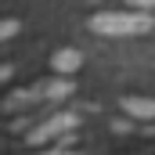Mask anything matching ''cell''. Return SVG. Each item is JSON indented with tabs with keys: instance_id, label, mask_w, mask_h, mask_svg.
<instances>
[{
	"instance_id": "6da1fadb",
	"label": "cell",
	"mask_w": 155,
	"mask_h": 155,
	"mask_svg": "<svg viewBox=\"0 0 155 155\" xmlns=\"http://www.w3.org/2000/svg\"><path fill=\"white\" fill-rule=\"evenodd\" d=\"M90 29L101 36H141L152 29V18L144 11H101L90 18Z\"/></svg>"
},
{
	"instance_id": "7a4b0ae2",
	"label": "cell",
	"mask_w": 155,
	"mask_h": 155,
	"mask_svg": "<svg viewBox=\"0 0 155 155\" xmlns=\"http://www.w3.org/2000/svg\"><path fill=\"white\" fill-rule=\"evenodd\" d=\"M72 130H76V116H72V112H58V116L43 119L25 141H29V144H47V141L69 144V134H72Z\"/></svg>"
},
{
	"instance_id": "3957f363",
	"label": "cell",
	"mask_w": 155,
	"mask_h": 155,
	"mask_svg": "<svg viewBox=\"0 0 155 155\" xmlns=\"http://www.w3.org/2000/svg\"><path fill=\"white\" fill-rule=\"evenodd\" d=\"M123 112L134 119H155V97H123Z\"/></svg>"
},
{
	"instance_id": "277c9868",
	"label": "cell",
	"mask_w": 155,
	"mask_h": 155,
	"mask_svg": "<svg viewBox=\"0 0 155 155\" xmlns=\"http://www.w3.org/2000/svg\"><path fill=\"white\" fill-rule=\"evenodd\" d=\"M51 65H54V72H76L79 65H83V54L79 51H72V47H65V51H58L54 58H51Z\"/></svg>"
},
{
	"instance_id": "5b68a950",
	"label": "cell",
	"mask_w": 155,
	"mask_h": 155,
	"mask_svg": "<svg viewBox=\"0 0 155 155\" xmlns=\"http://www.w3.org/2000/svg\"><path fill=\"white\" fill-rule=\"evenodd\" d=\"M43 155H76V152H65V144H58L54 152H43Z\"/></svg>"
},
{
	"instance_id": "8992f818",
	"label": "cell",
	"mask_w": 155,
	"mask_h": 155,
	"mask_svg": "<svg viewBox=\"0 0 155 155\" xmlns=\"http://www.w3.org/2000/svg\"><path fill=\"white\" fill-rule=\"evenodd\" d=\"M134 7H155V0H130Z\"/></svg>"
}]
</instances>
